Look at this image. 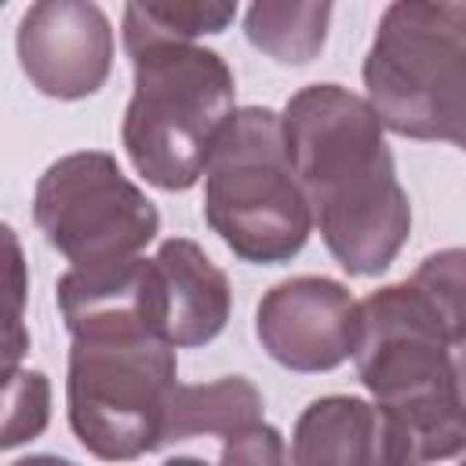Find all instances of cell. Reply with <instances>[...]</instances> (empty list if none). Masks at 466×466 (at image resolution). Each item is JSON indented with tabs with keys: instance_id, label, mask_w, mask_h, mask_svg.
Wrapping results in <instances>:
<instances>
[{
	"instance_id": "obj_14",
	"label": "cell",
	"mask_w": 466,
	"mask_h": 466,
	"mask_svg": "<svg viewBox=\"0 0 466 466\" xmlns=\"http://www.w3.org/2000/svg\"><path fill=\"white\" fill-rule=\"evenodd\" d=\"M331 4L320 0H258L244 15V36L280 66H306L328 40Z\"/></svg>"
},
{
	"instance_id": "obj_7",
	"label": "cell",
	"mask_w": 466,
	"mask_h": 466,
	"mask_svg": "<svg viewBox=\"0 0 466 466\" xmlns=\"http://www.w3.org/2000/svg\"><path fill=\"white\" fill-rule=\"evenodd\" d=\"M353 364L379 408L455 386L451 342L411 280L386 284L357 302Z\"/></svg>"
},
{
	"instance_id": "obj_11",
	"label": "cell",
	"mask_w": 466,
	"mask_h": 466,
	"mask_svg": "<svg viewBox=\"0 0 466 466\" xmlns=\"http://www.w3.org/2000/svg\"><path fill=\"white\" fill-rule=\"evenodd\" d=\"M291 459L295 466H393L390 419L364 397H317L295 419Z\"/></svg>"
},
{
	"instance_id": "obj_10",
	"label": "cell",
	"mask_w": 466,
	"mask_h": 466,
	"mask_svg": "<svg viewBox=\"0 0 466 466\" xmlns=\"http://www.w3.org/2000/svg\"><path fill=\"white\" fill-rule=\"evenodd\" d=\"M153 269L164 339L175 350L208 346L218 339L233 309V291L208 251L189 237H171L157 248Z\"/></svg>"
},
{
	"instance_id": "obj_4",
	"label": "cell",
	"mask_w": 466,
	"mask_h": 466,
	"mask_svg": "<svg viewBox=\"0 0 466 466\" xmlns=\"http://www.w3.org/2000/svg\"><path fill=\"white\" fill-rule=\"evenodd\" d=\"M364 91L386 131L466 149V7L390 4L364 58Z\"/></svg>"
},
{
	"instance_id": "obj_2",
	"label": "cell",
	"mask_w": 466,
	"mask_h": 466,
	"mask_svg": "<svg viewBox=\"0 0 466 466\" xmlns=\"http://www.w3.org/2000/svg\"><path fill=\"white\" fill-rule=\"evenodd\" d=\"M280 124L331 258L350 277L390 269L411 233V204L371 102L342 84H309L288 98Z\"/></svg>"
},
{
	"instance_id": "obj_13",
	"label": "cell",
	"mask_w": 466,
	"mask_h": 466,
	"mask_svg": "<svg viewBox=\"0 0 466 466\" xmlns=\"http://www.w3.org/2000/svg\"><path fill=\"white\" fill-rule=\"evenodd\" d=\"M255 422H262V393L255 390L251 379L222 375V379L200 382V386L178 382L171 400H167L160 448L200 437V433L233 437V433H240Z\"/></svg>"
},
{
	"instance_id": "obj_8",
	"label": "cell",
	"mask_w": 466,
	"mask_h": 466,
	"mask_svg": "<svg viewBox=\"0 0 466 466\" xmlns=\"http://www.w3.org/2000/svg\"><path fill=\"white\" fill-rule=\"evenodd\" d=\"M255 339L288 371H331L353 357L357 302L342 280L313 273L288 277L258 299Z\"/></svg>"
},
{
	"instance_id": "obj_15",
	"label": "cell",
	"mask_w": 466,
	"mask_h": 466,
	"mask_svg": "<svg viewBox=\"0 0 466 466\" xmlns=\"http://www.w3.org/2000/svg\"><path fill=\"white\" fill-rule=\"evenodd\" d=\"M237 18V4H127L120 18V36L124 47L146 44V40H175V44H193L204 33H222Z\"/></svg>"
},
{
	"instance_id": "obj_5",
	"label": "cell",
	"mask_w": 466,
	"mask_h": 466,
	"mask_svg": "<svg viewBox=\"0 0 466 466\" xmlns=\"http://www.w3.org/2000/svg\"><path fill=\"white\" fill-rule=\"evenodd\" d=\"M204 222L251 266H280L306 248L313 211L291 167L280 113L237 109L204 171Z\"/></svg>"
},
{
	"instance_id": "obj_19",
	"label": "cell",
	"mask_w": 466,
	"mask_h": 466,
	"mask_svg": "<svg viewBox=\"0 0 466 466\" xmlns=\"http://www.w3.org/2000/svg\"><path fill=\"white\" fill-rule=\"evenodd\" d=\"M7 248H11V273H15V317H11V342H7V371L18 368V353L25 350V339H22V317H18V302H22V258H18V240L15 233L7 229Z\"/></svg>"
},
{
	"instance_id": "obj_17",
	"label": "cell",
	"mask_w": 466,
	"mask_h": 466,
	"mask_svg": "<svg viewBox=\"0 0 466 466\" xmlns=\"http://www.w3.org/2000/svg\"><path fill=\"white\" fill-rule=\"evenodd\" d=\"M51 419V382L44 371L15 368L7 371V408H4V448H18L44 433Z\"/></svg>"
},
{
	"instance_id": "obj_16",
	"label": "cell",
	"mask_w": 466,
	"mask_h": 466,
	"mask_svg": "<svg viewBox=\"0 0 466 466\" xmlns=\"http://www.w3.org/2000/svg\"><path fill=\"white\" fill-rule=\"evenodd\" d=\"M411 284L437 313L451 346H466V248H441L419 262Z\"/></svg>"
},
{
	"instance_id": "obj_18",
	"label": "cell",
	"mask_w": 466,
	"mask_h": 466,
	"mask_svg": "<svg viewBox=\"0 0 466 466\" xmlns=\"http://www.w3.org/2000/svg\"><path fill=\"white\" fill-rule=\"evenodd\" d=\"M218 466H295V459L288 455V444L277 426L255 422L222 441Z\"/></svg>"
},
{
	"instance_id": "obj_3",
	"label": "cell",
	"mask_w": 466,
	"mask_h": 466,
	"mask_svg": "<svg viewBox=\"0 0 466 466\" xmlns=\"http://www.w3.org/2000/svg\"><path fill=\"white\" fill-rule=\"evenodd\" d=\"M135 87L120 142L131 167L164 193L197 186L237 116V84L226 58L200 44L146 40L124 47Z\"/></svg>"
},
{
	"instance_id": "obj_21",
	"label": "cell",
	"mask_w": 466,
	"mask_h": 466,
	"mask_svg": "<svg viewBox=\"0 0 466 466\" xmlns=\"http://www.w3.org/2000/svg\"><path fill=\"white\" fill-rule=\"evenodd\" d=\"M11 466H76V462L62 455H25V459H15Z\"/></svg>"
},
{
	"instance_id": "obj_12",
	"label": "cell",
	"mask_w": 466,
	"mask_h": 466,
	"mask_svg": "<svg viewBox=\"0 0 466 466\" xmlns=\"http://www.w3.org/2000/svg\"><path fill=\"white\" fill-rule=\"evenodd\" d=\"M382 411L393 433V466H466V408L455 386Z\"/></svg>"
},
{
	"instance_id": "obj_20",
	"label": "cell",
	"mask_w": 466,
	"mask_h": 466,
	"mask_svg": "<svg viewBox=\"0 0 466 466\" xmlns=\"http://www.w3.org/2000/svg\"><path fill=\"white\" fill-rule=\"evenodd\" d=\"M451 375H455V397H459V404L466 408V346L451 357Z\"/></svg>"
},
{
	"instance_id": "obj_22",
	"label": "cell",
	"mask_w": 466,
	"mask_h": 466,
	"mask_svg": "<svg viewBox=\"0 0 466 466\" xmlns=\"http://www.w3.org/2000/svg\"><path fill=\"white\" fill-rule=\"evenodd\" d=\"M160 466H211V462H204V459H197V455H175V459H167V462H160Z\"/></svg>"
},
{
	"instance_id": "obj_6",
	"label": "cell",
	"mask_w": 466,
	"mask_h": 466,
	"mask_svg": "<svg viewBox=\"0 0 466 466\" xmlns=\"http://www.w3.org/2000/svg\"><path fill=\"white\" fill-rule=\"evenodd\" d=\"M33 222L69 269H109L138 258L160 233V211L120 171L113 153H66L36 178Z\"/></svg>"
},
{
	"instance_id": "obj_9",
	"label": "cell",
	"mask_w": 466,
	"mask_h": 466,
	"mask_svg": "<svg viewBox=\"0 0 466 466\" xmlns=\"http://www.w3.org/2000/svg\"><path fill=\"white\" fill-rule=\"evenodd\" d=\"M15 47L29 84L58 102L95 95L113 69V25L87 0H40L25 7Z\"/></svg>"
},
{
	"instance_id": "obj_1",
	"label": "cell",
	"mask_w": 466,
	"mask_h": 466,
	"mask_svg": "<svg viewBox=\"0 0 466 466\" xmlns=\"http://www.w3.org/2000/svg\"><path fill=\"white\" fill-rule=\"evenodd\" d=\"M55 302L73 339L66 408L80 448L102 462L157 451L178 386V357L160 331L153 258L66 269Z\"/></svg>"
}]
</instances>
